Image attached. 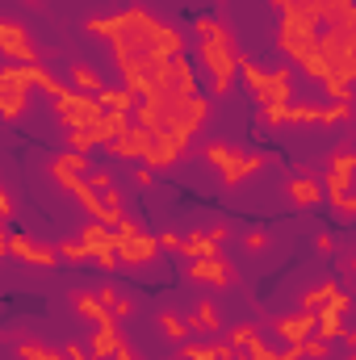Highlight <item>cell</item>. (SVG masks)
<instances>
[{
  "mask_svg": "<svg viewBox=\"0 0 356 360\" xmlns=\"http://www.w3.org/2000/svg\"><path fill=\"white\" fill-rule=\"evenodd\" d=\"M331 30H340V34H344V38L356 46V4L344 13V17H340V21H336V25H331Z\"/></svg>",
  "mask_w": 356,
  "mask_h": 360,
  "instance_id": "35",
  "label": "cell"
},
{
  "mask_svg": "<svg viewBox=\"0 0 356 360\" xmlns=\"http://www.w3.org/2000/svg\"><path fill=\"white\" fill-rule=\"evenodd\" d=\"M122 344H126V340H122L117 323H105V327H92L89 352H92V360H109V356H117V348H122Z\"/></svg>",
  "mask_w": 356,
  "mask_h": 360,
  "instance_id": "23",
  "label": "cell"
},
{
  "mask_svg": "<svg viewBox=\"0 0 356 360\" xmlns=\"http://www.w3.org/2000/svg\"><path fill=\"white\" fill-rule=\"evenodd\" d=\"M239 360H252V356H239Z\"/></svg>",
  "mask_w": 356,
  "mask_h": 360,
  "instance_id": "51",
  "label": "cell"
},
{
  "mask_svg": "<svg viewBox=\"0 0 356 360\" xmlns=\"http://www.w3.org/2000/svg\"><path fill=\"white\" fill-rule=\"evenodd\" d=\"M344 222H356V193H344V197H336V201H327Z\"/></svg>",
  "mask_w": 356,
  "mask_h": 360,
  "instance_id": "33",
  "label": "cell"
},
{
  "mask_svg": "<svg viewBox=\"0 0 356 360\" xmlns=\"http://www.w3.org/2000/svg\"><path fill=\"white\" fill-rule=\"evenodd\" d=\"M243 248H248L252 256H260V252L268 248V235H265V231H252V235H243Z\"/></svg>",
  "mask_w": 356,
  "mask_h": 360,
  "instance_id": "37",
  "label": "cell"
},
{
  "mask_svg": "<svg viewBox=\"0 0 356 360\" xmlns=\"http://www.w3.org/2000/svg\"><path fill=\"white\" fill-rule=\"evenodd\" d=\"M89 184L96 193H105V188H113V176H109V168H92L89 172Z\"/></svg>",
  "mask_w": 356,
  "mask_h": 360,
  "instance_id": "36",
  "label": "cell"
},
{
  "mask_svg": "<svg viewBox=\"0 0 356 360\" xmlns=\"http://www.w3.org/2000/svg\"><path fill=\"white\" fill-rule=\"evenodd\" d=\"M227 239H231V226H227V222H218V226H210V231H189L184 243H180V256H189V260L218 256V248H222Z\"/></svg>",
  "mask_w": 356,
  "mask_h": 360,
  "instance_id": "14",
  "label": "cell"
},
{
  "mask_svg": "<svg viewBox=\"0 0 356 360\" xmlns=\"http://www.w3.org/2000/svg\"><path fill=\"white\" fill-rule=\"evenodd\" d=\"M327 352H331V348H327V340H319V335H314V340H306V360H327Z\"/></svg>",
  "mask_w": 356,
  "mask_h": 360,
  "instance_id": "38",
  "label": "cell"
},
{
  "mask_svg": "<svg viewBox=\"0 0 356 360\" xmlns=\"http://www.w3.org/2000/svg\"><path fill=\"white\" fill-rule=\"evenodd\" d=\"M265 126H348L352 122V101H331V105H285V109H260Z\"/></svg>",
  "mask_w": 356,
  "mask_h": 360,
  "instance_id": "5",
  "label": "cell"
},
{
  "mask_svg": "<svg viewBox=\"0 0 356 360\" xmlns=\"http://www.w3.org/2000/svg\"><path fill=\"white\" fill-rule=\"evenodd\" d=\"M189 281H197V285H214V289H227L231 281H235V272L231 264L222 260V256H205V260H189V272H184Z\"/></svg>",
  "mask_w": 356,
  "mask_h": 360,
  "instance_id": "18",
  "label": "cell"
},
{
  "mask_svg": "<svg viewBox=\"0 0 356 360\" xmlns=\"http://www.w3.org/2000/svg\"><path fill=\"white\" fill-rule=\"evenodd\" d=\"M323 89H327L331 101H352V80H344V76H336V72L323 80Z\"/></svg>",
  "mask_w": 356,
  "mask_h": 360,
  "instance_id": "31",
  "label": "cell"
},
{
  "mask_svg": "<svg viewBox=\"0 0 356 360\" xmlns=\"http://www.w3.org/2000/svg\"><path fill=\"white\" fill-rule=\"evenodd\" d=\"M340 293H344V289H340L336 281H323V285H314V289H306V293H302V310H310V314H314V310H323L327 302H336Z\"/></svg>",
  "mask_w": 356,
  "mask_h": 360,
  "instance_id": "26",
  "label": "cell"
},
{
  "mask_svg": "<svg viewBox=\"0 0 356 360\" xmlns=\"http://www.w3.org/2000/svg\"><path fill=\"white\" fill-rule=\"evenodd\" d=\"M84 34L109 42V55L117 63L122 89H130L139 101L160 89V80L168 76L172 59L184 55V34L177 25L151 17L143 4H130V8H122L113 17H89Z\"/></svg>",
  "mask_w": 356,
  "mask_h": 360,
  "instance_id": "1",
  "label": "cell"
},
{
  "mask_svg": "<svg viewBox=\"0 0 356 360\" xmlns=\"http://www.w3.org/2000/svg\"><path fill=\"white\" fill-rule=\"evenodd\" d=\"M155 92H168V96H197V68H193V59L189 55H177L172 59V68H168V76L160 80V89ZM151 92V96H155Z\"/></svg>",
  "mask_w": 356,
  "mask_h": 360,
  "instance_id": "16",
  "label": "cell"
},
{
  "mask_svg": "<svg viewBox=\"0 0 356 360\" xmlns=\"http://www.w3.org/2000/svg\"><path fill=\"white\" fill-rule=\"evenodd\" d=\"M63 356H68V360H92V352H89V344L68 340V344H63Z\"/></svg>",
  "mask_w": 356,
  "mask_h": 360,
  "instance_id": "39",
  "label": "cell"
},
{
  "mask_svg": "<svg viewBox=\"0 0 356 360\" xmlns=\"http://www.w3.org/2000/svg\"><path fill=\"white\" fill-rule=\"evenodd\" d=\"M298 4H302V8H306V13L323 25V30H327V25H336V21L352 8L356 0H298Z\"/></svg>",
  "mask_w": 356,
  "mask_h": 360,
  "instance_id": "24",
  "label": "cell"
},
{
  "mask_svg": "<svg viewBox=\"0 0 356 360\" xmlns=\"http://www.w3.org/2000/svg\"><path fill=\"white\" fill-rule=\"evenodd\" d=\"M109 113H113V109H105V101L92 96V92L68 89V92L55 96V117H59L63 130H89V126H101Z\"/></svg>",
  "mask_w": 356,
  "mask_h": 360,
  "instance_id": "8",
  "label": "cell"
},
{
  "mask_svg": "<svg viewBox=\"0 0 356 360\" xmlns=\"http://www.w3.org/2000/svg\"><path fill=\"white\" fill-rule=\"evenodd\" d=\"M130 310H134V302H130V297H117V302H113V314H117V323H122V319H130Z\"/></svg>",
  "mask_w": 356,
  "mask_h": 360,
  "instance_id": "43",
  "label": "cell"
},
{
  "mask_svg": "<svg viewBox=\"0 0 356 360\" xmlns=\"http://www.w3.org/2000/svg\"><path fill=\"white\" fill-rule=\"evenodd\" d=\"M55 160H59L63 168H72V172H80V176L89 172V155H84V151H63V155H55Z\"/></svg>",
  "mask_w": 356,
  "mask_h": 360,
  "instance_id": "34",
  "label": "cell"
},
{
  "mask_svg": "<svg viewBox=\"0 0 356 360\" xmlns=\"http://www.w3.org/2000/svg\"><path fill=\"white\" fill-rule=\"evenodd\" d=\"M193 34H197V59L210 72V96H227L235 72H239V59H243L231 25L218 17H193Z\"/></svg>",
  "mask_w": 356,
  "mask_h": 360,
  "instance_id": "3",
  "label": "cell"
},
{
  "mask_svg": "<svg viewBox=\"0 0 356 360\" xmlns=\"http://www.w3.org/2000/svg\"><path fill=\"white\" fill-rule=\"evenodd\" d=\"M272 8L281 13V21H276V46H281V55L289 59V68H306L319 55L323 25L298 0H272Z\"/></svg>",
  "mask_w": 356,
  "mask_h": 360,
  "instance_id": "4",
  "label": "cell"
},
{
  "mask_svg": "<svg viewBox=\"0 0 356 360\" xmlns=\"http://www.w3.org/2000/svg\"><path fill=\"white\" fill-rule=\"evenodd\" d=\"M189 331H193V335H218V331H222L218 306H214L210 297H201V302L189 310Z\"/></svg>",
  "mask_w": 356,
  "mask_h": 360,
  "instance_id": "22",
  "label": "cell"
},
{
  "mask_svg": "<svg viewBox=\"0 0 356 360\" xmlns=\"http://www.w3.org/2000/svg\"><path fill=\"white\" fill-rule=\"evenodd\" d=\"M96 297H101V302L113 310V302H117V289H113V285H101V289H96Z\"/></svg>",
  "mask_w": 356,
  "mask_h": 360,
  "instance_id": "46",
  "label": "cell"
},
{
  "mask_svg": "<svg viewBox=\"0 0 356 360\" xmlns=\"http://www.w3.org/2000/svg\"><path fill=\"white\" fill-rule=\"evenodd\" d=\"M72 306H76V314H80L84 323H92V327L117 323V314H113V310H109V306H105L96 293H89V289H84V293H76V297H72Z\"/></svg>",
  "mask_w": 356,
  "mask_h": 360,
  "instance_id": "21",
  "label": "cell"
},
{
  "mask_svg": "<svg viewBox=\"0 0 356 360\" xmlns=\"http://www.w3.org/2000/svg\"><path fill=\"white\" fill-rule=\"evenodd\" d=\"M272 331H276L285 344H306V340H314V335H319V314H310V310L281 314V319L272 323Z\"/></svg>",
  "mask_w": 356,
  "mask_h": 360,
  "instance_id": "17",
  "label": "cell"
},
{
  "mask_svg": "<svg viewBox=\"0 0 356 360\" xmlns=\"http://www.w3.org/2000/svg\"><path fill=\"white\" fill-rule=\"evenodd\" d=\"M160 243H164L168 252H180V243H184V235H177V231H164V235H160Z\"/></svg>",
  "mask_w": 356,
  "mask_h": 360,
  "instance_id": "42",
  "label": "cell"
},
{
  "mask_svg": "<svg viewBox=\"0 0 356 360\" xmlns=\"http://www.w3.org/2000/svg\"><path fill=\"white\" fill-rule=\"evenodd\" d=\"M134 184H139V188H151V184H155V168H151V164H139V168H134Z\"/></svg>",
  "mask_w": 356,
  "mask_h": 360,
  "instance_id": "40",
  "label": "cell"
},
{
  "mask_svg": "<svg viewBox=\"0 0 356 360\" xmlns=\"http://www.w3.org/2000/svg\"><path fill=\"white\" fill-rule=\"evenodd\" d=\"M151 143H155V134H151V130H143L139 122H130V126H126V130H122L105 151H109L113 160H130V164L139 160V164H143V160H147V151H151Z\"/></svg>",
  "mask_w": 356,
  "mask_h": 360,
  "instance_id": "13",
  "label": "cell"
},
{
  "mask_svg": "<svg viewBox=\"0 0 356 360\" xmlns=\"http://www.w3.org/2000/svg\"><path fill=\"white\" fill-rule=\"evenodd\" d=\"M160 252H164L160 235H147L134 218H126V222L117 226V260H122L126 269H143V264H151Z\"/></svg>",
  "mask_w": 356,
  "mask_h": 360,
  "instance_id": "9",
  "label": "cell"
},
{
  "mask_svg": "<svg viewBox=\"0 0 356 360\" xmlns=\"http://www.w3.org/2000/svg\"><path fill=\"white\" fill-rule=\"evenodd\" d=\"M72 89L101 96V92H105V84H101V72H92L89 63H72Z\"/></svg>",
  "mask_w": 356,
  "mask_h": 360,
  "instance_id": "27",
  "label": "cell"
},
{
  "mask_svg": "<svg viewBox=\"0 0 356 360\" xmlns=\"http://www.w3.org/2000/svg\"><path fill=\"white\" fill-rule=\"evenodd\" d=\"M25 4H38V0H25Z\"/></svg>",
  "mask_w": 356,
  "mask_h": 360,
  "instance_id": "50",
  "label": "cell"
},
{
  "mask_svg": "<svg viewBox=\"0 0 356 360\" xmlns=\"http://www.w3.org/2000/svg\"><path fill=\"white\" fill-rule=\"evenodd\" d=\"M0 218H13V193L0 188Z\"/></svg>",
  "mask_w": 356,
  "mask_h": 360,
  "instance_id": "45",
  "label": "cell"
},
{
  "mask_svg": "<svg viewBox=\"0 0 356 360\" xmlns=\"http://www.w3.org/2000/svg\"><path fill=\"white\" fill-rule=\"evenodd\" d=\"M344 344H348V348L356 352V331H344Z\"/></svg>",
  "mask_w": 356,
  "mask_h": 360,
  "instance_id": "48",
  "label": "cell"
},
{
  "mask_svg": "<svg viewBox=\"0 0 356 360\" xmlns=\"http://www.w3.org/2000/svg\"><path fill=\"white\" fill-rule=\"evenodd\" d=\"M80 243L89 248V256L105 272H113L117 264H122V260H117V231H113V226H105V222H89V226L80 231Z\"/></svg>",
  "mask_w": 356,
  "mask_h": 360,
  "instance_id": "12",
  "label": "cell"
},
{
  "mask_svg": "<svg viewBox=\"0 0 356 360\" xmlns=\"http://www.w3.org/2000/svg\"><path fill=\"white\" fill-rule=\"evenodd\" d=\"M134 113H139L134 122H139L143 130H151V134H180V139L193 143V134L210 122L214 101H210L205 92H197V96H168V92H155V96H143Z\"/></svg>",
  "mask_w": 356,
  "mask_h": 360,
  "instance_id": "2",
  "label": "cell"
},
{
  "mask_svg": "<svg viewBox=\"0 0 356 360\" xmlns=\"http://www.w3.org/2000/svg\"><path fill=\"white\" fill-rule=\"evenodd\" d=\"M59 256H63L68 264H84V260H92L89 248H84L80 239H63V243H59Z\"/></svg>",
  "mask_w": 356,
  "mask_h": 360,
  "instance_id": "32",
  "label": "cell"
},
{
  "mask_svg": "<svg viewBox=\"0 0 356 360\" xmlns=\"http://www.w3.org/2000/svg\"><path fill=\"white\" fill-rule=\"evenodd\" d=\"M239 76H243V84L248 92L260 101V109H285L289 105V92H293V68H256L248 55L239 59Z\"/></svg>",
  "mask_w": 356,
  "mask_h": 360,
  "instance_id": "6",
  "label": "cell"
},
{
  "mask_svg": "<svg viewBox=\"0 0 356 360\" xmlns=\"http://www.w3.org/2000/svg\"><path fill=\"white\" fill-rule=\"evenodd\" d=\"M0 256H17L21 264H30V269H55L63 256H59V243H42V239H34V235H25V231H8V235H0Z\"/></svg>",
  "mask_w": 356,
  "mask_h": 360,
  "instance_id": "10",
  "label": "cell"
},
{
  "mask_svg": "<svg viewBox=\"0 0 356 360\" xmlns=\"http://www.w3.org/2000/svg\"><path fill=\"white\" fill-rule=\"evenodd\" d=\"M17 356L21 360H68L63 348H46V344L34 340V335H21V340H17Z\"/></svg>",
  "mask_w": 356,
  "mask_h": 360,
  "instance_id": "25",
  "label": "cell"
},
{
  "mask_svg": "<svg viewBox=\"0 0 356 360\" xmlns=\"http://www.w3.org/2000/svg\"><path fill=\"white\" fill-rule=\"evenodd\" d=\"M160 331H164L168 340L184 344V340H189V319H180L177 310H160Z\"/></svg>",
  "mask_w": 356,
  "mask_h": 360,
  "instance_id": "28",
  "label": "cell"
},
{
  "mask_svg": "<svg viewBox=\"0 0 356 360\" xmlns=\"http://www.w3.org/2000/svg\"><path fill=\"white\" fill-rule=\"evenodd\" d=\"M113 360H143V356H139V352H134L130 344H122V348H117V356H113Z\"/></svg>",
  "mask_w": 356,
  "mask_h": 360,
  "instance_id": "47",
  "label": "cell"
},
{
  "mask_svg": "<svg viewBox=\"0 0 356 360\" xmlns=\"http://www.w3.org/2000/svg\"><path fill=\"white\" fill-rule=\"evenodd\" d=\"M25 96L30 92H0V117L4 122H17L25 113Z\"/></svg>",
  "mask_w": 356,
  "mask_h": 360,
  "instance_id": "29",
  "label": "cell"
},
{
  "mask_svg": "<svg viewBox=\"0 0 356 360\" xmlns=\"http://www.w3.org/2000/svg\"><path fill=\"white\" fill-rule=\"evenodd\" d=\"M205 160L218 168V176H222L227 188H239L243 180H252L268 164L265 151H256V155H239V151H235L231 143H222V139H210V143H205Z\"/></svg>",
  "mask_w": 356,
  "mask_h": 360,
  "instance_id": "7",
  "label": "cell"
},
{
  "mask_svg": "<svg viewBox=\"0 0 356 360\" xmlns=\"http://www.w3.org/2000/svg\"><path fill=\"white\" fill-rule=\"evenodd\" d=\"M348 360H356V352H352V356H348Z\"/></svg>",
  "mask_w": 356,
  "mask_h": 360,
  "instance_id": "52",
  "label": "cell"
},
{
  "mask_svg": "<svg viewBox=\"0 0 356 360\" xmlns=\"http://www.w3.org/2000/svg\"><path fill=\"white\" fill-rule=\"evenodd\" d=\"M184 151H189V139H180V134H155V143H151V151H147L143 164H151L155 172H164V168H172V164L184 160Z\"/></svg>",
  "mask_w": 356,
  "mask_h": 360,
  "instance_id": "20",
  "label": "cell"
},
{
  "mask_svg": "<svg viewBox=\"0 0 356 360\" xmlns=\"http://www.w3.org/2000/svg\"><path fill=\"white\" fill-rule=\"evenodd\" d=\"M0 55L8 63H38V42L21 21H0Z\"/></svg>",
  "mask_w": 356,
  "mask_h": 360,
  "instance_id": "11",
  "label": "cell"
},
{
  "mask_svg": "<svg viewBox=\"0 0 356 360\" xmlns=\"http://www.w3.org/2000/svg\"><path fill=\"white\" fill-rule=\"evenodd\" d=\"M352 172H356V151H331V160H327V176H323L327 201L352 193Z\"/></svg>",
  "mask_w": 356,
  "mask_h": 360,
  "instance_id": "15",
  "label": "cell"
},
{
  "mask_svg": "<svg viewBox=\"0 0 356 360\" xmlns=\"http://www.w3.org/2000/svg\"><path fill=\"white\" fill-rule=\"evenodd\" d=\"M314 252H319V256H331V252H336V239H331L327 231H319V235H314Z\"/></svg>",
  "mask_w": 356,
  "mask_h": 360,
  "instance_id": "41",
  "label": "cell"
},
{
  "mask_svg": "<svg viewBox=\"0 0 356 360\" xmlns=\"http://www.w3.org/2000/svg\"><path fill=\"white\" fill-rule=\"evenodd\" d=\"M352 272H356V256H352Z\"/></svg>",
  "mask_w": 356,
  "mask_h": 360,
  "instance_id": "49",
  "label": "cell"
},
{
  "mask_svg": "<svg viewBox=\"0 0 356 360\" xmlns=\"http://www.w3.org/2000/svg\"><path fill=\"white\" fill-rule=\"evenodd\" d=\"M180 356L184 360H218L210 340H184V344H180Z\"/></svg>",
  "mask_w": 356,
  "mask_h": 360,
  "instance_id": "30",
  "label": "cell"
},
{
  "mask_svg": "<svg viewBox=\"0 0 356 360\" xmlns=\"http://www.w3.org/2000/svg\"><path fill=\"white\" fill-rule=\"evenodd\" d=\"M105 205H109V210H126V205H122V188H105Z\"/></svg>",
  "mask_w": 356,
  "mask_h": 360,
  "instance_id": "44",
  "label": "cell"
},
{
  "mask_svg": "<svg viewBox=\"0 0 356 360\" xmlns=\"http://www.w3.org/2000/svg\"><path fill=\"white\" fill-rule=\"evenodd\" d=\"M289 201L302 205V210H314V205L327 201V188H323V180L314 176L310 168H302V172H293V180H289Z\"/></svg>",
  "mask_w": 356,
  "mask_h": 360,
  "instance_id": "19",
  "label": "cell"
}]
</instances>
